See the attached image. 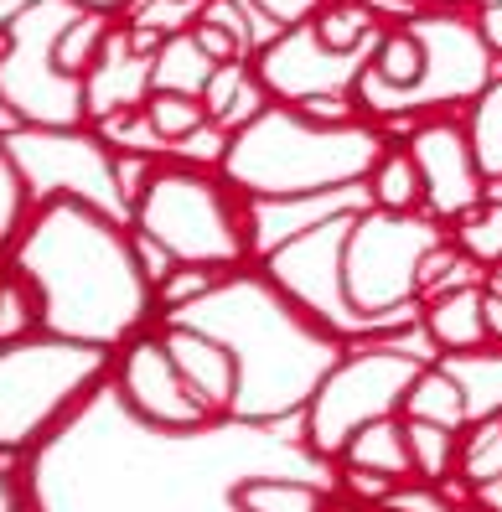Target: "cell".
<instances>
[{"mask_svg": "<svg viewBox=\"0 0 502 512\" xmlns=\"http://www.w3.org/2000/svg\"><path fill=\"white\" fill-rule=\"evenodd\" d=\"M337 461H347V466H368V471H383V476H394V481H415V450H409L404 414L368 419V425L347 440V450H342Z\"/></svg>", "mask_w": 502, "mask_h": 512, "instance_id": "cell-21", "label": "cell"}, {"mask_svg": "<svg viewBox=\"0 0 502 512\" xmlns=\"http://www.w3.org/2000/svg\"><path fill=\"white\" fill-rule=\"evenodd\" d=\"M156 326H161V342L176 357L182 378L202 394V404L218 419H228L233 399H239V357H233V347L223 337H213V331L192 326V321H156Z\"/></svg>", "mask_w": 502, "mask_h": 512, "instance_id": "cell-16", "label": "cell"}, {"mask_svg": "<svg viewBox=\"0 0 502 512\" xmlns=\"http://www.w3.org/2000/svg\"><path fill=\"white\" fill-rule=\"evenodd\" d=\"M502 63L492 57L477 11L420 6L389 21L368 47L363 73L352 78V104L363 119H425L461 114L492 83Z\"/></svg>", "mask_w": 502, "mask_h": 512, "instance_id": "cell-4", "label": "cell"}, {"mask_svg": "<svg viewBox=\"0 0 502 512\" xmlns=\"http://www.w3.org/2000/svg\"><path fill=\"white\" fill-rule=\"evenodd\" d=\"M430 363L425 352L409 347V337H373V342H347V352L332 363V373L321 378L301 414V435L321 461H332L347 450V440L358 435L368 419L399 414L404 394L415 373Z\"/></svg>", "mask_w": 502, "mask_h": 512, "instance_id": "cell-9", "label": "cell"}, {"mask_svg": "<svg viewBox=\"0 0 502 512\" xmlns=\"http://www.w3.org/2000/svg\"><path fill=\"white\" fill-rule=\"evenodd\" d=\"M487 285H497V290H502V264H497V269H492V275H487Z\"/></svg>", "mask_w": 502, "mask_h": 512, "instance_id": "cell-45", "label": "cell"}, {"mask_svg": "<svg viewBox=\"0 0 502 512\" xmlns=\"http://www.w3.org/2000/svg\"><path fill=\"white\" fill-rule=\"evenodd\" d=\"M78 0H32L6 26V52H0V94L16 104L26 125L73 130L88 119L83 109V78L57 73V32L73 21Z\"/></svg>", "mask_w": 502, "mask_h": 512, "instance_id": "cell-11", "label": "cell"}, {"mask_svg": "<svg viewBox=\"0 0 502 512\" xmlns=\"http://www.w3.org/2000/svg\"><path fill=\"white\" fill-rule=\"evenodd\" d=\"M114 388H120V399L145 419V425H161V430H202L213 425V409L202 404V394L182 378L176 368V357L166 352L161 342V326L156 331H135L125 342V352L114 357Z\"/></svg>", "mask_w": 502, "mask_h": 512, "instance_id": "cell-13", "label": "cell"}, {"mask_svg": "<svg viewBox=\"0 0 502 512\" xmlns=\"http://www.w3.org/2000/svg\"><path fill=\"white\" fill-rule=\"evenodd\" d=\"M394 487H399L394 476L368 471V466H347V461H337V497L358 502V507H368V512H378L383 502H389V492H394Z\"/></svg>", "mask_w": 502, "mask_h": 512, "instance_id": "cell-34", "label": "cell"}, {"mask_svg": "<svg viewBox=\"0 0 502 512\" xmlns=\"http://www.w3.org/2000/svg\"><path fill=\"white\" fill-rule=\"evenodd\" d=\"M161 321H192L233 347V357H239L233 419H249V425H301L321 378L347 352L332 326H321L264 275L259 259L228 269L202 300Z\"/></svg>", "mask_w": 502, "mask_h": 512, "instance_id": "cell-3", "label": "cell"}, {"mask_svg": "<svg viewBox=\"0 0 502 512\" xmlns=\"http://www.w3.org/2000/svg\"><path fill=\"white\" fill-rule=\"evenodd\" d=\"M218 73V63L197 47L192 26H176L161 42V52L151 57V88H176V94H202L208 78Z\"/></svg>", "mask_w": 502, "mask_h": 512, "instance_id": "cell-25", "label": "cell"}, {"mask_svg": "<svg viewBox=\"0 0 502 512\" xmlns=\"http://www.w3.org/2000/svg\"><path fill=\"white\" fill-rule=\"evenodd\" d=\"M487 285V280H482ZM482 285H461L446 295H430L420 306V331L435 357L446 352H477L487 347V316H482Z\"/></svg>", "mask_w": 502, "mask_h": 512, "instance_id": "cell-18", "label": "cell"}, {"mask_svg": "<svg viewBox=\"0 0 502 512\" xmlns=\"http://www.w3.org/2000/svg\"><path fill=\"white\" fill-rule=\"evenodd\" d=\"M477 26H482L492 57L502 63V0H482V6H477Z\"/></svg>", "mask_w": 502, "mask_h": 512, "instance_id": "cell-39", "label": "cell"}, {"mask_svg": "<svg viewBox=\"0 0 502 512\" xmlns=\"http://www.w3.org/2000/svg\"><path fill=\"white\" fill-rule=\"evenodd\" d=\"M404 430H409V450H415V476H420V481H446V476H456L461 430L430 425V419H404Z\"/></svg>", "mask_w": 502, "mask_h": 512, "instance_id": "cell-32", "label": "cell"}, {"mask_svg": "<svg viewBox=\"0 0 502 512\" xmlns=\"http://www.w3.org/2000/svg\"><path fill=\"white\" fill-rule=\"evenodd\" d=\"M109 373V347L73 342L57 331L0 342V450L42 445Z\"/></svg>", "mask_w": 502, "mask_h": 512, "instance_id": "cell-8", "label": "cell"}, {"mask_svg": "<svg viewBox=\"0 0 502 512\" xmlns=\"http://www.w3.org/2000/svg\"><path fill=\"white\" fill-rule=\"evenodd\" d=\"M352 213H358V202H347V192H342L316 223H301L295 233H280L275 244H264L259 269L295 300V306H306L321 326H332L342 342H373L383 331L347 306L342 275H337L342 233H347Z\"/></svg>", "mask_w": 502, "mask_h": 512, "instance_id": "cell-10", "label": "cell"}, {"mask_svg": "<svg viewBox=\"0 0 502 512\" xmlns=\"http://www.w3.org/2000/svg\"><path fill=\"white\" fill-rule=\"evenodd\" d=\"M409 6H435V11H477L482 0H409Z\"/></svg>", "mask_w": 502, "mask_h": 512, "instance_id": "cell-42", "label": "cell"}, {"mask_svg": "<svg viewBox=\"0 0 502 512\" xmlns=\"http://www.w3.org/2000/svg\"><path fill=\"white\" fill-rule=\"evenodd\" d=\"M228 275V269H208V264H176L171 275L156 285V311L161 316H171V311H182V306H192V300H202L218 280Z\"/></svg>", "mask_w": 502, "mask_h": 512, "instance_id": "cell-33", "label": "cell"}, {"mask_svg": "<svg viewBox=\"0 0 502 512\" xmlns=\"http://www.w3.org/2000/svg\"><path fill=\"white\" fill-rule=\"evenodd\" d=\"M451 238V223L435 213H383L358 207L342 233V295L363 321H373L383 337H409L420 331V264L430 249Z\"/></svg>", "mask_w": 502, "mask_h": 512, "instance_id": "cell-7", "label": "cell"}, {"mask_svg": "<svg viewBox=\"0 0 502 512\" xmlns=\"http://www.w3.org/2000/svg\"><path fill=\"white\" fill-rule=\"evenodd\" d=\"M482 507H502V481H497V487H487V492H482Z\"/></svg>", "mask_w": 502, "mask_h": 512, "instance_id": "cell-44", "label": "cell"}, {"mask_svg": "<svg viewBox=\"0 0 502 512\" xmlns=\"http://www.w3.org/2000/svg\"><path fill=\"white\" fill-rule=\"evenodd\" d=\"M254 16H264L275 26V32H290V26H306L316 11H321V0H249Z\"/></svg>", "mask_w": 502, "mask_h": 512, "instance_id": "cell-38", "label": "cell"}, {"mask_svg": "<svg viewBox=\"0 0 502 512\" xmlns=\"http://www.w3.org/2000/svg\"><path fill=\"white\" fill-rule=\"evenodd\" d=\"M192 26V37H197V47L213 57V63H239V57H254V47L239 37V32H228L223 21H208V16H192L187 21Z\"/></svg>", "mask_w": 502, "mask_h": 512, "instance_id": "cell-37", "label": "cell"}, {"mask_svg": "<svg viewBox=\"0 0 502 512\" xmlns=\"http://www.w3.org/2000/svg\"><path fill=\"white\" fill-rule=\"evenodd\" d=\"M223 150H228V130L223 125H202L197 135H187V140H176L171 145V161H187V166H202V171H218L223 166Z\"/></svg>", "mask_w": 502, "mask_h": 512, "instance_id": "cell-36", "label": "cell"}, {"mask_svg": "<svg viewBox=\"0 0 502 512\" xmlns=\"http://www.w3.org/2000/svg\"><path fill=\"white\" fill-rule=\"evenodd\" d=\"M399 414L404 419H430V425H446V430H466L471 425L466 388L456 383V373L440 363V357H430V363L415 373V383H409Z\"/></svg>", "mask_w": 502, "mask_h": 512, "instance_id": "cell-22", "label": "cell"}, {"mask_svg": "<svg viewBox=\"0 0 502 512\" xmlns=\"http://www.w3.org/2000/svg\"><path fill=\"white\" fill-rule=\"evenodd\" d=\"M21 275L42 295V331L94 347H125L161 321L156 285L140 269L135 223L78 197H47L21 233Z\"/></svg>", "mask_w": 502, "mask_h": 512, "instance_id": "cell-2", "label": "cell"}, {"mask_svg": "<svg viewBox=\"0 0 502 512\" xmlns=\"http://www.w3.org/2000/svg\"><path fill=\"white\" fill-rule=\"evenodd\" d=\"M378 512H466V507L451 502L440 481H420V476H415V481H399Z\"/></svg>", "mask_w": 502, "mask_h": 512, "instance_id": "cell-35", "label": "cell"}, {"mask_svg": "<svg viewBox=\"0 0 502 512\" xmlns=\"http://www.w3.org/2000/svg\"><path fill=\"white\" fill-rule=\"evenodd\" d=\"M482 316H487V342L502 347V290L482 285Z\"/></svg>", "mask_w": 502, "mask_h": 512, "instance_id": "cell-40", "label": "cell"}, {"mask_svg": "<svg viewBox=\"0 0 502 512\" xmlns=\"http://www.w3.org/2000/svg\"><path fill=\"white\" fill-rule=\"evenodd\" d=\"M461 119H466V135H471V150H477V166L487 176V187L502 182V68L492 73V83L482 94L461 109Z\"/></svg>", "mask_w": 502, "mask_h": 512, "instance_id": "cell-28", "label": "cell"}, {"mask_svg": "<svg viewBox=\"0 0 502 512\" xmlns=\"http://www.w3.org/2000/svg\"><path fill=\"white\" fill-rule=\"evenodd\" d=\"M202 104H208L213 125H223L233 135V130H244L249 119H259L275 99H270V88L259 83L254 57H239V63H218V73L208 78V88H202Z\"/></svg>", "mask_w": 502, "mask_h": 512, "instance_id": "cell-20", "label": "cell"}, {"mask_svg": "<svg viewBox=\"0 0 502 512\" xmlns=\"http://www.w3.org/2000/svg\"><path fill=\"white\" fill-rule=\"evenodd\" d=\"M383 26H389V21H383V11L373 6V0H321V11L311 16L316 42L327 52H342V57L368 52Z\"/></svg>", "mask_w": 502, "mask_h": 512, "instance_id": "cell-23", "label": "cell"}, {"mask_svg": "<svg viewBox=\"0 0 502 512\" xmlns=\"http://www.w3.org/2000/svg\"><path fill=\"white\" fill-rule=\"evenodd\" d=\"M456 476L466 487H497L502 481V414H487V419H471L461 430V456H456Z\"/></svg>", "mask_w": 502, "mask_h": 512, "instance_id": "cell-29", "label": "cell"}, {"mask_svg": "<svg viewBox=\"0 0 502 512\" xmlns=\"http://www.w3.org/2000/svg\"><path fill=\"white\" fill-rule=\"evenodd\" d=\"M327 512H368V507H358V502H347V497H332V507Z\"/></svg>", "mask_w": 502, "mask_h": 512, "instance_id": "cell-43", "label": "cell"}, {"mask_svg": "<svg viewBox=\"0 0 502 512\" xmlns=\"http://www.w3.org/2000/svg\"><path fill=\"white\" fill-rule=\"evenodd\" d=\"M404 145L425 182V213H435L440 223H461L487 202V176L477 166L461 114H425Z\"/></svg>", "mask_w": 502, "mask_h": 512, "instance_id": "cell-14", "label": "cell"}, {"mask_svg": "<svg viewBox=\"0 0 502 512\" xmlns=\"http://www.w3.org/2000/svg\"><path fill=\"white\" fill-rule=\"evenodd\" d=\"M145 119H151V130L166 140V156L176 140L197 135L208 125V104L202 94H176V88H151V99H145Z\"/></svg>", "mask_w": 502, "mask_h": 512, "instance_id": "cell-31", "label": "cell"}, {"mask_svg": "<svg viewBox=\"0 0 502 512\" xmlns=\"http://www.w3.org/2000/svg\"><path fill=\"white\" fill-rule=\"evenodd\" d=\"M78 6H88V11H109V16H120V11H135L140 0H78Z\"/></svg>", "mask_w": 502, "mask_h": 512, "instance_id": "cell-41", "label": "cell"}, {"mask_svg": "<svg viewBox=\"0 0 502 512\" xmlns=\"http://www.w3.org/2000/svg\"><path fill=\"white\" fill-rule=\"evenodd\" d=\"M6 145L16 150V161L26 171L32 192L47 197H78L104 207L109 218L130 223V202L114 182V150L104 145V135L88 130H47V125H21L16 135H6Z\"/></svg>", "mask_w": 502, "mask_h": 512, "instance_id": "cell-12", "label": "cell"}, {"mask_svg": "<svg viewBox=\"0 0 502 512\" xmlns=\"http://www.w3.org/2000/svg\"><path fill=\"white\" fill-rule=\"evenodd\" d=\"M145 99H151V57H135L125 26H114L104 57L83 78V109L88 119H109L120 109H145Z\"/></svg>", "mask_w": 502, "mask_h": 512, "instance_id": "cell-17", "label": "cell"}, {"mask_svg": "<svg viewBox=\"0 0 502 512\" xmlns=\"http://www.w3.org/2000/svg\"><path fill=\"white\" fill-rule=\"evenodd\" d=\"M254 471L337 481V466L306 445L301 425L213 419L161 430L104 378L32 456L26 487L37 512H239L233 487Z\"/></svg>", "mask_w": 502, "mask_h": 512, "instance_id": "cell-1", "label": "cell"}, {"mask_svg": "<svg viewBox=\"0 0 502 512\" xmlns=\"http://www.w3.org/2000/svg\"><path fill=\"white\" fill-rule=\"evenodd\" d=\"M337 497V481L295 476V471H254L233 487L239 512H327Z\"/></svg>", "mask_w": 502, "mask_h": 512, "instance_id": "cell-19", "label": "cell"}, {"mask_svg": "<svg viewBox=\"0 0 502 512\" xmlns=\"http://www.w3.org/2000/svg\"><path fill=\"white\" fill-rule=\"evenodd\" d=\"M368 52H327L316 42L311 21L290 26V32H275L254 52V73L259 83L270 88V99L280 104H306V99H327V94H347L352 99V78L363 73Z\"/></svg>", "mask_w": 502, "mask_h": 512, "instance_id": "cell-15", "label": "cell"}, {"mask_svg": "<svg viewBox=\"0 0 502 512\" xmlns=\"http://www.w3.org/2000/svg\"><path fill=\"white\" fill-rule=\"evenodd\" d=\"M451 244L466 259H477L487 275L502 264V182L487 187V202L477 207V213H466L461 223H451Z\"/></svg>", "mask_w": 502, "mask_h": 512, "instance_id": "cell-30", "label": "cell"}, {"mask_svg": "<svg viewBox=\"0 0 502 512\" xmlns=\"http://www.w3.org/2000/svg\"><path fill=\"white\" fill-rule=\"evenodd\" d=\"M130 223L156 238L176 264L239 269L259 259V202L244 197L223 171L161 161L145 182Z\"/></svg>", "mask_w": 502, "mask_h": 512, "instance_id": "cell-6", "label": "cell"}, {"mask_svg": "<svg viewBox=\"0 0 502 512\" xmlns=\"http://www.w3.org/2000/svg\"><path fill=\"white\" fill-rule=\"evenodd\" d=\"M176 6H202V0H176Z\"/></svg>", "mask_w": 502, "mask_h": 512, "instance_id": "cell-46", "label": "cell"}, {"mask_svg": "<svg viewBox=\"0 0 502 512\" xmlns=\"http://www.w3.org/2000/svg\"><path fill=\"white\" fill-rule=\"evenodd\" d=\"M363 192H368L373 207H383V213H425V182H420V166H415V156H409L404 140H394L378 156Z\"/></svg>", "mask_w": 502, "mask_h": 512, "instance_id": "cell-24", "label": "cell"}, {"mask_svg": "<svg viewBox=\"0 0 502 512\" xmlns=\"http://www.w3.org/2000/svg\"><path fill=\"white\" fill-rule=\"evenodd\" d=\"M378 119H316L301 104H270L259 119L228 135L223 176L254 202H316L342 197L368 182V171L389 150Z\"/></svg>", "mask_w": 502, "mask_h": 512, "instance_id": "cell-5", "label": "cell"}, {"mask_svg": "<svg viewBox=\"0 0 502 512\" xmlns=\"http://www.w3.org/2000/svg\"><path fill=\"white\" fill-rule=\"evenodd\" d=\"M456 383L466 388V404H471V419H487V414H502V347H477V352H446L440 357Z\"/></svg>", "mask_w": 502, "mask_h": 512, "instance_id": "cell-27", "label": "cell"}, {"mask_svg": "<svg viewBox=\"0 0 502 512\" xmlns=\"http://www.w3.org/2000/svg\"><path fill=\"white\" fill-rule=\"evenodd\" d=\"M109 37H114V16H109V11H88V6H78L73 21L63 26V32H57V47H52L57 73L88 78V73H94V63L104 57Z\"/></svg>", "mask_w": 502, "mask_h": 512, "instance_id": "cell-26", "label": "cell"}]
</instances>
